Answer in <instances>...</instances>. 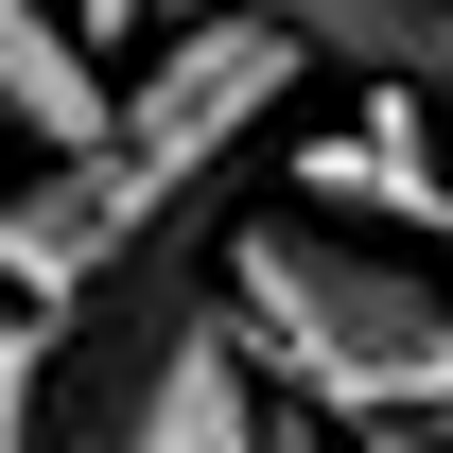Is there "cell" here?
Returning a JSON list of instances; mask_svg holds the SVG:
<instances>
[{"mask_svg": "<svg viewBox=\"0 0 453 453\" xmlns=\"http://www.w3.org/2000/svg\"><path fill=\"white\" fill-rule=\"evenodd\" d=\"M88 453H262V384H244V349H226V332H174V366L122 401V436H88Z\"/></svg>", "mask_w": 453, "mask_h": 453, "instance_id": "5", "label": "cell"}, {"mask_svg": "<svg viewBox=\"0 0 453 453\" xmlns=\"http://www.w3.org/2000/svg\"><path fill=\"white\" fill-rule=\"evenodd\" d=\"M0 122H18L35 157H88V140H105V70L70 53L53 0H0Z\"/></svg>", "mask_w": 453, "mask_h": 453, "instance_id": "6", "label": "cell"}, {"mask_svg": "<svg viewBox=\"0 0 453 453\" xmlns=\"http://www.w3.org/2000/svg\"><path fill=\"white\" fill-rule=\"evenodd\" d=\"M210 18H262L280 53L366 70L384 105H453V0H210Z\"/></svg>", "mask_w": 453, "mask_h": 453, "instance_id": "4", "label": "cell"}, {"mask_svg": "<svg viewBox=\"0 0 453 453\" xmlns=\"http://www.w3.org/2000/svg\"><path fill=\"white\" fill-rule=\"evenodd\" d=\"M436 105H384L366 88V122H314L296 140V226H366V244H453V157L418 140Z\"/></svg>", "mask_w": 453, "mask_h": 453, "instance_id": "3", "label": "cell"}, {"mask_svg": "<svg viewBox=\"0 0 453 453\" xmlns=\"http://www.w3.org/2000/svg\"><path fill=\"white\" fill-rule=\"evenodd\" d=\"M210 332L244 349V384L296 401L314 436H384L436 453L453 436V296L418 244H366V226H226L210 244Z\"/></svg>", "mask_w": 453, "mask_h": 453, "instance_id": "1", "label": "cell"}, {"mask_svg": "<svg viewBox=\"0 0 453 453\" xmlns=\"http://www.w3.org/2000/svg\"><path fill=\"white\" fill-rule=\"evenodd\" d=\"M280 88H296V53L262 35V18H174L140 70H105V140H88V157L174 226L192 192H226V174H244V140L280 122Z\"/></svg>", "mask_w": 453, "mask_h": 453, "instance_id": "2", "label": "cell"}, {"mask_svg": "<svg viewBox=\"0 0 453 453\" xmlns=\"http://www.w3.org/2000/svg\"><path fill=\"white\" fill-rule=\"evenodd\" d=\"M436 296H453V280H436Z\"/></svg>", "mask_w": 453, "mask_h": 453, "instance_id": "9", "label": "cell"}, {"mask_svg": "<svg viewBox=\"0 0 453 453\" xmlns=\"http://www.w3.org/2000/svg\"><path fill=\"white\" fill-rule=\"evenodd\" d=\"M53 18H70L88 70H105V53H157V0H53Z\"/></svg>", "mask_w": 453, "mask_h": 453, "instance_id": "8", "label": "cell"}, {"mask_svg": "<svg viewBox=\"0 0 453 453\" xmlns=\"http://www.w3.org/2000/svg\"><path fill=\"white\" fill-rule=\"evenodd\" d=\"M35 384H53V332L0 314V453H35Z\"/></svg>", "mask_w": 453, "mask_h": 453, "instance_id": "7", "label": "cell"}]
</instances>
